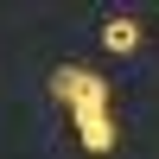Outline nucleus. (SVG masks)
<instances>
[{"label":"nucleus","instance_id":"1","mask_svg":"<svg viewBox=\"0 0 159 159\" xmlns=\"http://www.w3.org/2000/svg\"><path fill=\"white\" fill-rule=\"evenodd\" d=\"M51 96H57L64 108H83V102H108V76L83 70V64H57V70H51Z\"/></svg>","mask_w":159,"mask_h":159},{"label":"nucleus","instance_id":"2","mask_svg":"<svg viewBox=\"0 0 159 159\" xmlns=\"http://www.w3.org/2000/svg\"><path fill=\"white\" fill-rule=\"evenodd\" d=\"M70 115H76V140L96 159H108L115 153V115H108V102H83V108H70Z\"/></svg>","mask_w":159,"mask_h":159},{"label":"nucleus","instance_id":"3","mask_svg":"<svg viewBox=\"0 0 159 159\" xmlns=\"http://www.w3.org/2000/svg\"><path fill=\"white\" fill-rule=\"evenodd\" d=\"M102 51H115V57H127V51H140V19H127V13H115V19H102Z\"/></svg>","mask_w":159,"mask_h":159},{"label":"nucleus","instance_id":"4","mask_svg":"<svg viewBox=\"0 0 159 159\" xmlns=\"http://www.w3.org/2000/svg\"><path fill=\"white\" fill-rule=\"evenodd\" d=\"M153 32H159V25H153Z\"/></svg>","mask_w":159,"mask_h":159}]
</instances>
